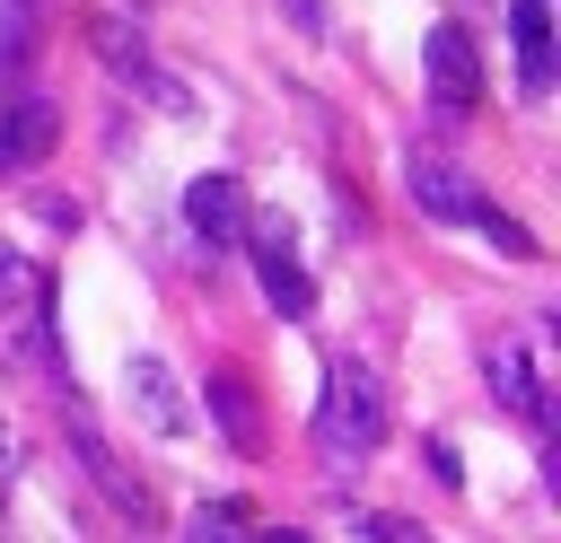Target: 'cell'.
<instances>
[{
  "instance_id": "obj_1",
  "label": "cell",
  "mask_w": 561,
  "mask_h": 543,
  "mask_svg": "<svg viewBox=\"0 0 561 543\" xmlns=\"http://www.w3.org/2000/svg\"><path fill=\"white\" fill-rule=\"evenodd\" d=\"M403 193L421 201V219L482 228V236H491L500 254H517V263H535V254H543V245H535V236H526V228H517V219H508V210H500V201H491V193H482L447 149H412V158H403Z\"/></svg>"
},
{
  "instance_id": "obj_2",
  "label": "cell",
  "mask_w": 561,
  "mask_h": 543,
  "mask_svg": "<svg viewBox=\"0 0 561 543\" xmlns=\"http://www.w3.org/2000/svg\"><path fill=\"white\" fill-rule=\"evenodd\" d=\"M386 438V394L359 359H333L324 368V394H316V455L342 473V464H368Z\"/></svg>"
},
{
  "instance_id": "obj_3",
  "label": "cell",
  "mask_w": 561,
  "mask_h": 543,
  "mask_svg": "<svg viewBox=\"0 0 561 543\" xmlns=\"http://www.w3.org/2000/svg\"><path fill=\"white\" fill-rule=\"evenodd\" d=\"M245 254H254V280H263V298L298 324V315H316V280H307V263L289 254V228L272 219V210H245V236H237Z\"/></svg>"
},
{
  "instance_id": "obj_4",
  "label": "cell",
  "mask_w": 561,
  "mask_h": 543,
  "mask_svg": "<svg viewBox=\"0 0 561 543\" xmlns=\"http://www.w3.org/2000/svg\"><path fill=\"white\" fill-rule=\"evenodd\" d=\"M430 105L447 114V123H465L473 105H482V53H473V35L447 18V26H430Z\"/></svg>"
},
{
  "instance_id": "obj_5",
  "label": "cell",
  "mask_w": 561,
  "mask_h": 543,
  "mask_svg": "<svg viewBox=\"0 0 561 543\" xmlns=\"http://www.w3.org/2000/svg\"><path fill=\"white\" fill-rule=\"evenodd\" d=\"M70 455L88 464V482L105 490V508H114L123 525H149V517H158V499H149V482H140V473H131V464H123V455L105 447V429H96V420H70Z\"/></svg>"
},
{
  "instance_id": "obj_6",
  "label": "cell",
  "mask_w": 561,
  "mask_h": 543,
  "mask_svg": "<svg viewBox=\"0 0 561 543\" xmlns=\"http://www.w3.org/2000/svg\"><path fill=\"white\" fill-rule=\"evenodd\" d=\"M184 228L202 245H237L245 236V184L237 175H193L184 184Z\"/></svg>"
},
{
  "instance_id": "obj_7",
  "label": "cell",
  "mask_w": 561,
  "mask_h": 543,
  "mask_svg": "<svg viewBox=\"0 0 561 543\" xmlns=\"http://www.w3.org/2000/svg\"><path fill=\"white\" fill-rule=\"evenodd\" d=\"M508 44H517V88L552 96L561 61H552V0H508Z\"/></svg>"
},
{
  "instance_id": "obj_8",
  "label": "cell",
  "mask_w": 561,
  "mask_h": 543,
  "mask_svg": "<svg viewBox=\"0 0 561 543\" xmlns=\"http://www.w3.org/2000/svg\"><path fill=\"white\" fill-rule=\"evenodd\" d=\"M53 140H61V114H53L44 96H18V105H0V175H26V166H44V158H53Z\"/></svg>"
},
{
  "instance_id": "obj_9",
  "label": "cell",
  "mask_w": 561,
  "mask_h": 543,
  "mask_svg": "<svg viewBox=\"0 0 561 543\" xmlns=\"http://www.w3.org/2000/svg\"><path fill=\"white\" fill-rule=\"evenodd\" d=\"M88 44H96V61H105V70L123 79V88H158V96L175 105V88L158 79V61H149V44H140V35L123 26V18H96V26H88Z\"/></svg>"
},
{
  "instance_id": "obj_10",
  "label": "cell",
  "mask_w": 561,
  "mask_h": 543,
  "mask_svg": "<svg viewBox=\"0 0 561 543\" xmlns=\"http://www.w3.org/2000/svg\"><path fill=\"white\" fill-rule=\"evenodd\" d=\"M482 368H491V394H500L517 420H535V429H543V377H535V350H526V342H491V359H482Z\"/></svg>"
},
{
  "instance_id": "obj_11",
  "label": "cell",
  "mask_w": 561,
  "mask_h": 543,
  "mask_svg": "<svg viewBox=\"0 0 561 543\" xmlns=\"http://www.w3.org/2000/svg\"><path fill=\"white\" fill-rule=\"evenodd\" d=\"M210 412H219V429H228V447L237 455H263V412H254V394H245V377H228V368H210Z\"/></svg>"
},
{
  "instance_id": "obj_12",
  "label": "cell",
  "mask_w": 561,
  "mask_h": 543,
  "mask_svg": "<svg viewBox=\"0 0 561 543\" xmlns=\"http://www.w3.org/2000/svg\"><path fill=\"white\" fill-rule=\"evenodd\" d=\"M131 403H140V420L158 429V438H175L184 429V403H175V385H167V359H131Z\"/></svg>"
},
{
  "instance_id": "obj_13",
  "label": "cell",
  "mask_w": 561,
  "mask_h": 543,
  "mask_svg": "<svg viewBox=\"0 0 561 543\" xmlns=\"http://www.w3.org/2000/svg\"><path fill=\"white\" fill-rule=\"evenodd\" d=\"M35 35H44V9L35 0H0V79H26Z\"/></svg>"
},
{
  "instance_id": "obj_14",
  "label": "cell",
  "mask_w": 561,
  "mask_h": 543,
  "mask_svg": "<svg viewBox=\"0 0 561 543\" xmlns=\"http://www.w3.org/2000/svg\"><path fill=\"white\" fill-rule=\"evenodd\" d=\"M0 315H44V280L26 272V254L0 245Z\"/></svg>"
},
{
  "instance_id": "obj_15",
  "label": "cell",
  "mask_w": 561,
  "mask_h": 543,
  "mask_svg": "<svg viewBox=\"0 0 561 543\" xmlns=\"http://www.w3.org/2000/svg\"><path fill=\"white\" fill-rule=\"evenodd\" d=\"M184 543H254V534H245L237 508H193V517H184Z\"/></svg>"
},
{
  "instance_id": "obj_16",
  "label": "cell",
  "mask_w": 561,
  "mask_h": 543,
  "mask_svg": "<svg viewBox=\"0 0 561 543\" xmlns=\"http://www.w3.org/2000/svg\"><path fill=\"white\" fill-rule=\"evenodd\" d=\"M359 534H368V543H430L412 517H386V508H368V517H359Z\"/></svg>"
},
{
  "instance_id": "obj_17",
  "label": "cell",
  "mask_w": 561,
  "mask_h": 543,
  "mask_svg": "<svg viewBox=\"0 0 561 543\" xmlns=\"http://www.w3.org/2000/svg\"><path fill=\"white\" fill-rule=\"evenodd\" d=\"M263 543H316V534H298V525H272V534H263Z\"/></svg>"
},
{
  "instance_id": "obj_18",
  "label": "cell",
  "mask_w": 561,
  "mask_h": 543,
  "mask_svg": "<svg viewBox=\"0 0 561 543\" xmlns=\"http://www.w3.org/2000/svg\"><path fill=\"white\" fill-rule=\"evenodd\" d=\"M9 464H18V455H9V429H0V490H9Z\"/></svg>"
}]
</instances>
